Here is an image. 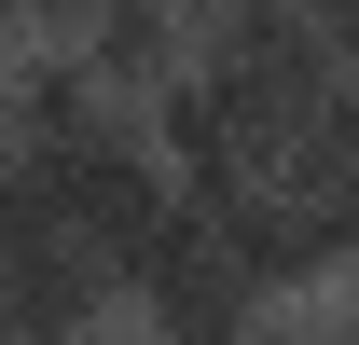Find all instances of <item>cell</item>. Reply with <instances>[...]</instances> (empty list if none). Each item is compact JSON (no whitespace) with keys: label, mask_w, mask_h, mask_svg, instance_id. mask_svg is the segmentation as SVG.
Here are the masks:
<instances>
[{"label":"cell","mask_w":359,"mask_h":345,"mask_svg":"<svg viewBox=\"0 0 359 345\" xmlns=\"http://www.w3.org/2000/svg\"><path fill=\"white\" fill-rule=\"evenodd\" d=\"M125 125L138 111L69 42H14V152H97V138H125Z\"/></svg>","instance_id":"cell-1"},{"label":"cell","mask_w":359,"mask_h":345,"mask_svg":"<svg viewBox=\"0 0 359 345\" xmlns=\"http://www.w3.org/2000/svg\"><path fill=\"white\" fill-rule=\"evenodd\" d=\"M304 28H318V55H332V83H359V0H304Z\"/></svg>","instance_id":"cell-4"},{"label":"cell","mask_w":359,"mask_h":345,"mask_svg":"<svg viewBox=\"0 0 359 345\" xmlns=\"http://www.w3.org/2000/svg\"><path fill=\"white\" fill-rule=\"evenodd\" d=\"M0 345H28V332H14V318H0Z\"/></svg>","instance_id":"cell-9"},{"label":"cell","mask_w":359,"mask_h":345,"mask_svg":"<svg viewBox=\"0 0 359 345\" xmlns=\"http://www.w3.org/2000/svg\"><path fill=\"white\" fill-rule=\"evenodd\" d=\"M55 235V194H42V166H28V152H0V262L14 249H42Z\"/></svg>","instance_id":"cell-3"},{"label":"cell","mask_w":359,"mask_h":345,"mask_svg":"<svg viewBox=\"0 0 359 345\" xmlns=\"http://www.w3.org/2000/svg\"><path fill=\"white\" fill-rule=\"evenodd\" d=\"M0 42H14V0H0Z\"/></svg>","instance_id":"cell-8"},{"label":"cell","mask_w":359,"mask_h":345,"mask_svg":"<svg viewBox=\"0 0 359 345\" xmlns=\"http://www.w3.org/2000/svg\"><path fill=\"white\" fill-rule=\"evenodd\" d=\"M83 14H97V0H14V42H69Z\"/></svg>","instance_id":"cell-5"},{"label":"cell","mask_w":359,"mask_h":345,"mask_svg":"<svg viewBox=\"0 0 359 345\" xmlns=\"http://www.w3.org/2000/svg\"><path fill=\"white\" fill-rule=\"evenodd\" d=\"M0 152H14V42H0Z\"/></svg>","instance_id":"cell-6"},{"label":"cell","mask_w":359,"mask_h":345,"mask_svg":"<svg viewBox=\"0 0 359 345\" xmlns=\"http://www.w3.org/2000/svg\"><path fill=\"white\" fill-rule=\"evenodd\" d=\"M249 345H359V332H249Z\"/></svg>","instance_id":"cell-7"},{"label":"cell","mask_w":359,"mask_h":345,"mask_svg":"<svg viewBox=\"0 0 359 345\" xmlns=\"http://www.w3.org/2000/svg\"><path fill=\"white\" fill-rule=\"evenodd\" d=\"M69 55H83L97 83L138 111L152 83H180V69H194V0H97L83 28H69Z\"/></svg>","instance_id":"cell-2"}]
</instances>
